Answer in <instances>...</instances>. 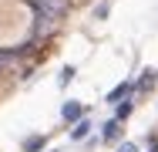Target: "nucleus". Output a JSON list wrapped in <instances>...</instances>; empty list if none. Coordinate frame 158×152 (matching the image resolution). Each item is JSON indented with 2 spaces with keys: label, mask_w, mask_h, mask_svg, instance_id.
Wrapping results in <instances>:
<instances>
[{
  "label": "nucleus",
  "mask_w": 158,
  "mask_h": 152,
  "mask_svg": "<svg viewBox=\"0 0 158 152\" xmlns=\"http://www.w3.org/2000/svg\"><path fill=\"white\" fill-rule=\"evenodd\" d=\"M34 7H37V17L57 20V17L64 14V7H67V0H34Z\"/></svg>",
  "instance_id": "nucleus-1"
},
{
  "label": "nucleus",
  "mask_w": 158,
  "mask_h": 152,
  "mask_svg": "<svg viewBox=\"0 0 158 152\" xmlns=\"http://www.w3.org/2000/svg\"><path fill=\"white\" fill-rule=\"evenodd\" d=\"M131 91H135V85H131V81H125V85H118V88L108 95V101H111V105H118V101H125Z\"/></svg>",
  "instance_id": "nucleus-2"
},
{
  "label": "nucleus",
  "mask_w": 158,
  "mask_h": 152,
  "mask_svg": "<svg viewBox=\"0 0 158 152\" xmlns=\"http://www.w3.org/2000/svg\"><path fill=\"white\" fill-rule=\"evenodd\" d=\"M61 115H64V122H77L81 115H84V108H81L77 101H67V105L61 108Z\"/></svg>",
  "instance_id": "nucleus-3"
},
{
  "label": "nucleus",
  "mask_w": 158,
  "mask_h": 152,
  "mask_svg": "<svg viewBox=\"0 0 158 152\" xmlns=\"http://www.w3.org/2000/svg\"><path fill=\"white\" fill-rule=\"evenodd\" d=\"M88 132H91V122H88V118H77V125L71 128V139H84Z\"/></svg>",
  "instance_id": "nucleus-4"
},
{
  "label": "nucleus",
  "mask_w": 158,
  "mask_h": 152,
  "mask_svg": "<svg viewBox=\"0 0 158 152\" xmlns=\"http://www.w3.org/2000/svg\"><path fill=\"white\" fill-rule=\"evenodd\" d=\"M40 145H44V135H34L24 142V152H40Z\"/></svg>",
  "instance_id": "nucleus-5"
},
{
  "label": "nucleus",
  "mask_w": 158,
  "mask_h": 152,
  "mask_svg": "<svg viewBox=\"0 0 158 152\" xmlns=\"http://www.w3.org/2000/svg\"><path fill=\"white\" fill-rule=\"evenodd\" d=\"M101 135H104V139H114V135H118V118H111V122H108Z\"/></svg>",
  "instance_id": "nucleus-6"
},
{
  "label": "nucleus",
  "mask_w": 158,
  "mask_h": 152,
  "mask_svg": "<svg viewBox=\"0 0 158 152\" xmlns=\"http://www.w3.org/2000/svg\"><path fill=\"white\" fill-rule=\"evenodd\" d=\"M128 115H131V105L128 101H118V122H125Z\"/></svg>",
  "instance_id": "nucleus-7"
},
{
  "label": "nucleus",
  "mask_w": 158,
  "mask_h": 152,
  "mask_svg": "<svg viewBox=\"0 0 158 152\" xmlns=\"http://www.w3.org/2000/svg\"><path fill=\"white\" fill-rule=\"evenodd\" d=\"M71 78H74V68H64V71H61V78H57V81H61V85H67Z\"/></svg>",
  "instance_id": "nucleus-8"
},
{
  "label": "nucleus",
  "mask_w": 158,
  "mask_h": 152,
  "mask_svg": "<svg viewBox=\"0 0 158 152\" xmlns=\"http://www.w3.org/2000/svg\"><path fill=\"white\" fill-rule=\"evenodd\" d=\"M118 152H135V145H131V142H125V145H121Z\"/></svg>",
  "instance_id": "nucleus-9"
},
{
  "label": "nucleus",
  "mask_w": 158,
  "mask_h": 152,
  "mask_svg": "<svg viewBox=\"0 0 158 152\" xmlns=\"http://www.w3.org/2000/svg\"><path fill=\"white\" fill-rule=\"evenodd\" d=\"M152 152H158V145H155V149H152Z\"/></svg>",
  "instance_id": "nucleus-10"
}]
</instances>
